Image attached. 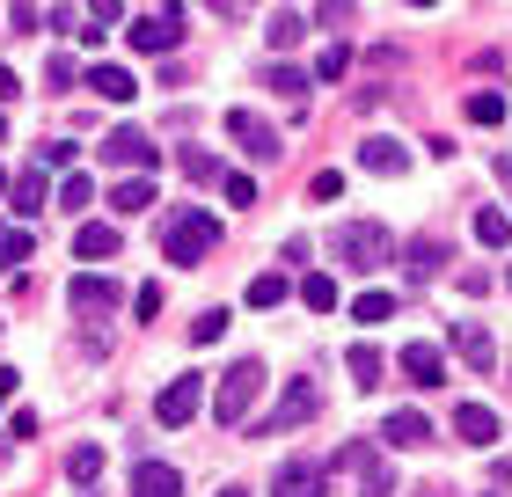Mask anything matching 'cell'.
I'll return each instance as SVG.
<instances>
[{"label":"cell","mask_w":512,"mask_h":497,"mask_svg":"<svg viewBox=\"0 0 512 497\" xmlns=\"http://www.w3.org/2000/svg\"><path fill=\"white\" fill-rule=\"evenodd\" d=\"M403 271L410 278H439L447 271V242H439V234H417V242L403 249Z\"/></svg>","instance_id":"17"},{"label":"cell","mask_w":512,"mask_h":497,"mask_svg":"<svg viewBox=\"0 0 512 497\" xmlns=\"http://www.w3.org/2000/svg\"><path fill=\"white\" fill-rule=\"evenodd\" d=\"M183 176H191V183H213V176H220V161L191 147V154H183Z\"/></svg>","instance_id":"36"},{"label":"cell","mask_w":512,"mask_h":497,"mask_svg":"<svg viewBox=\"0 0 512 497\" xmlns=\"http://www.w3.org/2000/svg\"><path fill=\"white\" fill-rule=\"evenodd\" d=\"M410 8H432V0H410Z\"/></svg>","instance_id":"48"},{"label":"cell","mask_w":512,"mask_h":497,"mask_svg":"<svg viewBox=\"0 0 512 497\" xmlns=\"http://www.w3.org/2000/svg\"><path fill=\"white\" fill-rule=\"evenodd\" d=\"M505 293H512V271H505Z\"/></svg>","instance_id":"49"},{"label":"cell","mask_w":512,"mask_h":497,"mask_svg":"<svg viewBox=\"0 0 512 497\" xmlns=\"http://www.w3.org/2000/svg\"><path fill=\"white\" fill-rule=\"evenodd\" d=\"M132 315L154 322V315H161V286H139V293H132Z\"/></svg>","instance_id":"41"},{"label":"cell","mask_w":512,"mask_h":497,"mask_svg":"<svg viewBox=\"0 0 512 497\" xmlns=\"http://www.w3.org/2000/svg\"><path fill=\"white\" fill-rule=\"evenodd\" d=\"M66 307H74V315H118V286H110V278H74V286H66Z\"/></svg>","instance_id":"11"},{"label":"cell","mask_w":512,"mask_h":497,"mask_svg":"<svg viewBox=\"0 0 512 497\" xmlns=\"http://www.w3.org/2000/svg\"><path fill=\"white\" fill-rule=\"evenodd\" d=\"M256 395H264V359H235V366L220 373V388H213V417L235 432V424L256 410Z\"/></svg>","instance_id":"2"},{"label":"cell","mask_w":512,"mask_h":497,"mask_svg":"<svg viewBox=\"0 0 512 497\" xmlns=\"http://www.w3.org/2000/svg\"><path fill=\"white\" fill-rule=\"evenodd\" d=\"M498 483H505V490H512V461H498Z\"/></svg>","instance_id":"46"},{"label":"cell","mask_w":512,"mask_h":497,"mask_svg":"<svg viewBox=\"0 0 512 497\" xmlns=\"http://www.w3.org/2000/svg\"><path fill=\"white\" fill-rule=\"evenodd\" d=\"M125 15V0H88V22H118Z\"/></svg>","instance_id":"43"},{"label":"cell","mask_w":512,"mask_h":497,"mask_svg":"<svg viewBox=\"0 0 512 497\" xmlns=\"http://www.w3.org/2000/svg\"><path fill=\"white\" fill-rule=\"evenodd\" d=\"M337 191H344V176H337V169H322V176L308 183V198H337Z\"/></svg>","instance_id":"42"},{"label":"cell","mask_w":512,"mask_h":497,"mask_svg":"<svg viewBox=\"0 0 512 497\" xmlns=\"http://www.w3.org/2000/svg\"><path fill=\"white\" fill-rule=\"evenodd\" d=\"M469 125H505V96L498 88H476L469 96Z\"/></svg>","instance_id":"29"},{"label":"cell","mask_w":512,"mask_h":497,"mask_svg":"<svg viewBox=\"0 0 512 497\" xmlns=\"http://www.w3.org/2000/svg\"><path fill=\"white\" fill-rule=\"evenodd\" d=\"M96 154L110 161V169H154V161H161V147H154V139L139 132V125H118V132H110Z\"/></svg>","instance_id":"8"},{"label":"cell","mask_w":512,"mask_h":497,"mask_svg":"<svg viewBox=\"0 0 512 497\" xmlns=\"http://www.w3.org/2000/svg\"><path fill=\"white\" fill-rule=\"evenodd\" d=\"M220 497H249V490H242V483H227V490H220Z\"/></svg>","instance_id":"47"},{"label":"cell","mask_w":512,"mask_h":497,"mask_svg":"<svg viewBox=\"0 0 512 497\" xmlns=\"http://www.w3.org/2000/svg\"><path fill=\"white\" fill-rule=\"evenodd\" d=\"M278 300H286V271H264L249 286V307H278Z\"/></svg>","instance_id":"33"},{"label":"cell","mask_w":512,"mask_h":497,"mask_svg":"<svg viewBox=\"0 0 512 497\" xmlns=\"http://www.w3.org/2000/svg\"><path fill=\"white\" fill-rule=\"evenodd\" d=\"M330 468H359V483H366V497H388L395 490V476H388V461L374 454L366 439H352V446H337V461Z\"/></svg>","instance_id":"10"},{"label":"cell","mask_w":512,"mask_h":497,"mask_svg":"<svg viewBox=\"0 0 512 497\" xmlns=\"http://www.w3.org/2000/svg\"><path fill=\"white\" fill-rule=\"evenodd\" d=\"M359 169H374V176H403V169H410V147H403V139H366V147H359Z\"/></svg>","instance_id":"15"},{"label":"cell","mask_w":512,"mask_h":497,"mask_svg":"<svg viewBox=\"0 0 512 497\" xmlns=\"http://www.w3.org/2000/svg\"><path fill=\"white\" fill-rule=\"evenodd\" d=\"M132 497H183V476L169 461H139L132 468Z\"/></svg>","instance_id":"14"},{"label":"cell","mask_w":512,"mask_h":497,"mask_svg":"<svg viewBox=\"0 0 512 497\" xmlns=\"http://www.w3.org/2000/svg\"><path fill=\"white\" fill-rule=\"evenodd\" d=\"M337 256H344L352 271H381L388 256H395V242H388L381 220H352V227H337Z\"/></svg>","instance_id":"3"},{"label":"cell","mask_w":512,"mask_h":497,"mask_svg":"<svg viewBox=\"0 0 512 497\" xmlns=\"http://www.w3.org/2000/svg\"><path fill=\"white\" fill-rule=\"evenodd\" d=\"M476 242L483 249H505L512 242V212H476Z\"/></svg>","instance_id":"28"},{"label":"cell","mask_w":512,"mask_h":497,"mask_svg":"<svg viewBox=\"0 0 512 497\" xmlns=\"http://www.w3.org/2000/svg\"><path fill=\"white\" fill-rule=\"evenodd\" d=\"M220 337H227V307H205L191 322V344H220Z\"/></svg>","instance_id":"32"},{"label":"cell","mask_w":512,"mask_h":497,"mask_svg":"<svg viewBox=\"0 0 512 497\" xmlns=\"http://www.w3.org/2000/svg\"><path fill=\"white\" fill-rule=\"evenodd\" d=\"M198 410H205V373H176V381L154 395V417L169 424V432H183V424H191Z\"/></svg>","instance_id":"5"},{"label":"cell","mask_w":512,"mask_h":497,"mask_svg":"<svg viewBox=\"0 0 512 497\" xmlns=\"http://www.w3.org/2000/svg\"><path fill=\"white\" fill-rule=\"evenodd\" d=\"M344 373H352V388H381V351L352 344V351H344Z\"/></svg>","instance_id":"22"},{"label":"cell","mask_w":512,"mask_h":497,"mask_svg":"<svg viewBox=\"0 0 512 497\" xmlns=\"http://www.w3.org/2000/svg\"><path fill=\"white\" fill-rule=\"evenodd\" d=\"M315 74L322 81H344V74H352V44H330V52L315 59Z\"/></svg>","instance_id":"35"},{"label":"cell","mask_w":512,"mask_h":497,"mask_svg":"<svg viewBox=\"0 0 512 497\" xmlns=\"http://www.w3.org/2000/svg\"><path fill=\"white\" fill-rule=\"evenodd\" d=\"M454 351H461V359H469L476 373H491V359H498L491 337H483V322H454Z\"/></svg>","instance_id":"18"},{"label":"cell","mask_w":512,"mask_h":497,"mask_svg":"<svg viewBox=\"0 0 512 497\" xmlns=\"http://www.w3.org/2000/svg\"><path fill=\"white\" fill-rule=\"evenodd\" d=\"M66 476H74V483L88 490V483L103 476V446H96V439H88V446H74V454H66Z\"/></svg>","instance_id":"25"},{"label":"cell","mask_w":512,"mask_h":497,"mask_svg":"<svg viewBox=\"0 0 512 497\" xmlns=\"http://www.w3.org/2000/svg\"><path fill=\"white\" fill-rule=\"evenodd\" d=\"M227 205H256V176H235V169H227Z\"/></svg>","instance_id":"40"},{"label":"cell","mask_w":512,"mask_h":497,"mask_svg":"<svg viewBox=\"0 0 512 497\" xmlns=\"http://www.w3.org/2000/svg\"><path fill=\"white\" fill-rule=\"evenodd\" d=\"M315 410H322V388H315V381H293L286 395H278V410H271L264 424H256V439H271V432H293V424H308Z\"/></svg>","instance_id":"6"},{"label":"cell","mask_w":512,"mask_h":497,"mask_svg":"<svg viewBox=\"0 0 512 497\" xmlns=\"http://www.w3.org/2000/svg\"><path fill=\"white\" fill-rule=\"evenodd\" d=\"M44 81H52V88H74L81 74H74V59H66V52H52V66H44Z\"/></svg>","instance_id":"39"},{"label":"cell","mask_w":512,"mask_h":497,"mask_svg":"<svg viewBox=\"0 0 512 497\" xmlns=\"http://www.w3.org/2000/svg\"><path fill=\"white\" fill-rule=\"evenodd\" d=\"M300 307L330 315V307H337V278H330V271H308V278H300Z\"/></svg>","instance_id":"24"},{"label":"cell","mask_w":512,"mask_h":497,"mask_svg":"<svg viewBox=\"0 0 512 497\" xmlns=\"http://www.w3.org/2000/svg\"><path fill=\"white\" fill-rule=\"evenodd\" d=\"M15 381H22V373H15V366H0V402H8V395H15Z\"/></svg>","instance_id":"45"},{"label":"cell","mask_w":512,"mask_h":497,"mask_svg":"<svg viewBox=\"0 0 512 497\" xmlns=\"http://www.w3.org/2000/svg\"><path fill=\"white\" fill-rule=\"evenodd\" d=\"M271 497H330V468L322 461H278Z\"/></svg>","instance_id":"9"},{"label":"cell","mask_w":512,"mask_h":497,"mask_svg":"<svg viewBox=\"0 0 512 497\" xmlns=\"http://www.w3.org/2000/svg\"><path fill=\"white\" fill-rule=\"evenodd\" d=\"M88 88H96L103 103H132V96H139L132 66H110V59H103V66H88Z\"/></svg>","instance_id":"16"},{"label":"cell","mask_w":512,"mask_h":497,"mask_svg":"<svg viewBox=\"0 0 512 497\" xmlns=\"http://www.w3.org/2000/svg\"><path fill=\"white\" fill-rule=\"evenodd\" d=\"M30 249H37V242H30V227H0V264H8V271H15V264H30Z\"/></svg>","instance_id":"30"},{"label":"cell","mask_w":512,"mask_h":497,"mask_svg":"<svg viewBox=\"0 0 512 497\" xmlns=\"http://www.w3.org/2000/svg\"><path fill=\"white\" fill-rule=\"evenodd\" d=\"M410 373V388H447V359H439L432 344H403V359H395Z\"/></svg>","instance_id":"12"},{"label":"cell","mask_w":512,"mask_h":497,"mask_svg":"<svg viewBox=\"0 0 512 497\" xmlns=\"http://www.w3.org/2000/svg\"><path fill=\"white\" fill-rule=\"evenodd\" d=\"M8 198H15V212H22V220H37V212H44V169L15 176V183H8Z\"/></svg>","instance_id":"23"},{"label":"cell","mask_w":512,"mask_h":497,"mask_svg":"<svg viewBox=\"0 0 512 497\" xmlns=\"http://www.w3.org/2000/svg\"><path fill=\"white\" fill-rule=\"evenodd\" d=\"M110 205H118V212H147V205H154V176H147V169H132L118 191H110Z\"/></svg>","instance_id":"21"},{"label":"cell","mask_w":512,"mask_h":497,"mask_svg":"<svg viewBox=\"0 0 512 497\" xmlns=\"http://www.w3.org/2000/svg\"><path fill=\"white\" fill-rule=\"evenodd\" d=\"M388 315H395L388 293H359V300H352V322H388Z\"/></svg>","instance_id":"34"},{"label":"cell","mask_w":512,"mask_h":497,"mask_svg":"<svg viewBox=\"0 0 512 497\" xmlns=\"http://www.w3.org/2000/svg\"><path fill=\"white\" fill-rule=\"evenodd\" d=\"M15 96H22V81H15V74H8V66H0V110H8V103H15Z\"/></svg>","instance_id":"44"},{"label":"cell","mask_w":512,"mask_h":497,"mask_svg":"<svg viewBox=\"0 0 512 497\" xmlns=\"http://www.w3.org/2000/svg\"><path fill=\"white\" fill-rule=\"evenodd\" d=\"M264 88H271V96H286V103H300L308 74H300V66H264Z\"/></svg>","instance_id":"27"},{"label":"cell","mask_w":512,"mask_h":497,"mask_svg":"<svg viewBox=\"0 0 512 497\" xmlns=\"http://www.w3.org/2000/svg\"><path fill=\"white\" fill-rule=\"evenodd\" d=\"M125 44H132V52H176V44H183V0H169V8H154V15H132Z\"/></svg>","instance_id":"4"},{"label":"cell","mask_w":512,"mask_h":497,"mask_svg":"<svg viewBox=\"0 0 512 497\" xmlns=\"http://www.w3.org/2000/svg\"><path fill=\"white\" fill-rule=\"evenodd\" d=\"M315 22H322V30H344V22H352V0H322Z\"/></svg>","instance_id":"37"},{"label":"cell","mask_w":512,"mask_h":497,"mask_svg":"<svg viewBox=\"0 0 512 497\" xmlns=\"http://www.w3.org/2000/svg\"><path fill=\"white\" fill-rule=\"evenodd\" d=\"M381 439H388V446H425V439H432V424L417 417V410H395V417L381 424Z\"/></svg>","instance_id":"20"},{"label":"cell","mask_w":512,"mask_h":497,"mask_svg":"<svg viewBox=\"0 0 512 497\" xmlns=\"http://www.w3.org/2000/svg\"><path fill=\"white\" fill-rule=\"evenodd\" d=\"M271 44H278V52H286V44H300V37H308V15H300V8H278L271 15V30H264Z\"/></svg>","instance_id":"26"},{"label":"cell","mask_w":512,"mask_h":497,"mask_svg":"<svg viewBox=\"0 0 512 497\" xmlns=\"http://www.w3.org/2000/svg\"><path fill=\"white\" fill-rule=\"evenodd\" d=\"M81 205H96V183H88V176H66V183H59V212H81Z\"/></svg>","instance_id":"31"},{"label":"cell","mask_w":512,"mask_h":497,"mask_svg":"<svg viewBox=\"0 0 512 497\" xmlns=\"http://www.w3.org/2000/svg\"><path fill=\"white\" fill-rule=\"evenodd\" d=\"M220 249V220L213 212H176V227L161 234V256H169L176 271H191V264H205V256Z\"/></svg>","instance_id":"1"},{"label":"cell","mask_w":512,"mask_h":497,"mask_svg":"<svg viewBox=\"0 0 512 497\" xmlns=\"http://www.w3.org/2000/svg\"><path fill=\"white\" fill-rule=\"evenodd\" d=\"M74 256H88V264H96V256H118V227H110V220H88V227L74 234Z\"/></svg>","instance_id":"19"},{"label":"cell","mask_w":512,"mask_h":497,"mask_svg":"<svg viewBox=\"0 0 512 497\" xmlns=\"http://www.w3.org/2000/svg\"><path fill=\"white\" fill-rule=\"evenodd\" d=\"M37 169H74V147H66V139H52V147H37Z\"/></svg>","instance_id":"38"},{"label":"cell","mask_w":512,"mask_h":497,"mask_svg":"<svg viewBox=\"0 0 512 497\" xmlns=\"http://www.w3.org/2000/svg\"><path fill=\"white\" fill-rule=\"evenodd\" d=\"M227 139H235L249 161H278V154H286L278 132H271V117H256V110H227Z\"/></svg>","instance_id":"7"},{"label":"cell","mask_w":512,"mask_h":497,"mask_svg":"<svg viewBox=\"0 0 512 497\" xmlns=\"http://www.w3.org/2000/svg\"><path fill=\"white\" fill-rule=\"evenodd\" d=\"M454 439L491 446V439H498V410H491V402H461V410H454Z\"/></svg>","instance_id":"13"}]
</instances>
